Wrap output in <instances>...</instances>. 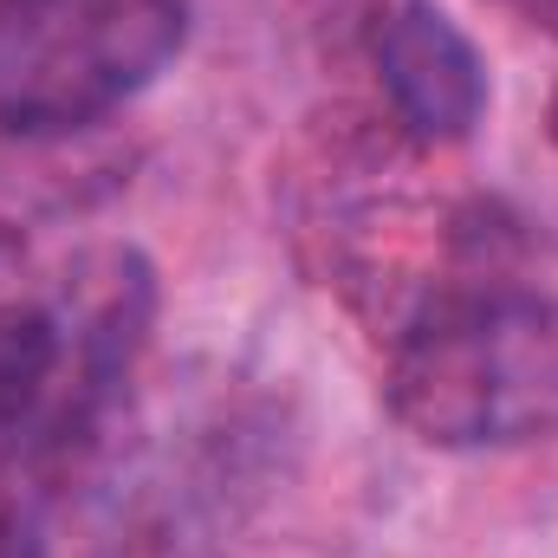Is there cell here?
I'll list each match as a JSON object with an SVG mask.
<instances>
[{
    "label": "cell",
    "mask_w": 558,
    "mask_h": 558,
    "mask_svg": "<svg viewBox=\"0 0 558 558\" xmlns=\"http://www.w3.org/2000/svg\"><path fill=\"white\" fill-rule=\"evenodd\" d=\"M0 558H33V539H26V520H20V500L0 487Z\"/></svg>",
    "instance_id": "obj_6"
},
{
    "label": "cell",
    "mask_w": 558,
    "mask_h": 558,
    "mask_svg": "<svg viewBox=\"0 0 558 558\" xmlns=\"http://www.w3.org/2000/svg\"><path fill=\"white\" fill-rule=\"evenodd\" d=\"M384 403L454 454L558 441V292L513 267L428 292L390 331Z\"/></svg>",
    "instance_id": "obj_1"
},
{
    "label": "cell",
    "mask_w": 558,
    "mask_h": 558,
    "mask_svg": "<svg viewBox=\"0 0 558 558\" xmlns=\"http://www.w3.org/2000/svg\"><path fill=\"white\" fill-rule=\"evenodd\" d=\"M189 46V0H0V131L72 137L149 92Z\"/></svg>",
    "instance_id": "obj_2"
},
{
    "label": "cell",
    "mask_w": 558,
    "mask_h": 558,
    "mask_svg": "<svg viewBox=\"0 0 558 558\" xmlns=\"http://www.w3.org/2000/svg\"><path fill=\"white\" fill-rule=\"evenodd\" d=\"M546 131H553V143H558V92H553V118H546Z\"/></svg>",
    "instance_id": "obj_7"
},
{
    "label": "cell",
    "mask_w": 558,
    "mask_h": 558,
    "mask_svg": "<svg viewBox=\"0 0 558 558\" xmlns=\"http://www.w3.org/2000/svg\"><path fill=\"white\" fill-rule=\"evenodd\" d=\"M65 357H78L85 390L118 384L137 364L149 318H156V274L137 247H92L65 274Z\"/></svg>",
    "instance_id": "obj_4"
},
{
    "label": "cell",
    "mask_w": 558,
    "mask_h": 558,
    "mask_svg": "<svg viewBox=\"0 0 558 558\" xmlns=\"http://www.w3.org/2000/svg\"><path fill=\"white\" fill-rule=\"evenodd\" d=\"M65 364V318L39 299H0V435L26 428L46 410Z\"/></svg>",
    "instance_id": "obj_5"
},
{
    "label": "cell",
    "mask_w": 558,
    "mask_h": 558,
    "mask_svg": "<svg viewBox=\"0 0 558 558\" xmlns=\"http://www.w3.org/2000/svg\"><path fill=\"white\" fill-rule=\"evenodd\" d=\"M377 92L390 105V124L416 149H454L481 131L494 85L487 59L468 39L461 20H448L435 0H397L371 26Z\"/></svg>",
    "instance_id": "obj_3"
}]
</instances>
